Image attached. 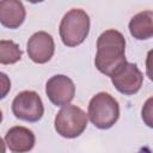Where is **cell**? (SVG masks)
Wrapping results in <instances>:
<instances>
[{
  "instance_id": "1",
  "label": "cell",
  "mask_w": 153,
  "mask_h": 153,
  "mask_svg": "<svg viewBox=\"0 0 153 153\" xmlns=\"http://www.w3.org/2000/svg\"><path fill=\"white\" fill-rule=\"evenodd\" d=\"M126 61L124 36L115 29L102 32L97 39V53L94 57L97 69L111 76Z\"/></svg>"
},
{
  "instance_id": "2",
  "label": "cell",
  "mask_w": 153,
  "mask_h": 153,
  "mask_svg": "<svg viewBox=\"0 0 153 153\" xmlns=\"http://www.w3.org/2000/svg\"><path fill=\"white\" fill-rule=\"evenodd\" d=\"M60 37L65 45L76 47L80 45L90 32V17L81 8L69 10L61 19Z\"/></svg>"
},
{
  "instance_id": "3",
  "label": "cell",
  "mask_w": 153,
  "mask_h": 153,
  "mask_svg": "<svg viewBox=\"0 0 153 153\" xmlns=\"http://www.w3.org/2000/svg\"><path fill=\"white\" fill-rule=\"evenodd\" d=\"M87 117L98 129H109L120 117L118 102L110 93L99 92L88 103Z\"/></svg>"
},
{
  "instance_id": "4",
  "label": "cell",
  "mask_w": 153,
  "mask_h": 153,
  "mask_svg": "<svg viewBox=\"0 0 153 153\" xmlns=\"http://www.w3.org/2000/svg\"><path fill=\"white\" fill-rule=\"evenodd\" d=\"M88 117L86 112L72 104L63 105L56 114L54 127L56 133L66 139H74L80 136L87 127Z\"/></svg>"
},
{
  "instance_id": "5",
  "label": "cell",
  "mask_w": 153,
  "mask_h": 153,
  "mask_svg": "<svg viewBox=\"0 0 153 153\" xmlns=\"http://www.w3.org/2000/svg\"><path fill=\"white\" fill-rule=\"evenodd\" d=\"M13 115L25 122H37L44 114L43 102L39 94L35 91H22L12 102Z\"/></svg>"
},
{
  "instance_id": "6",
  "label": "cell",
  "mask_w": 153,
  "mask_h": 153,
  "mask_svg": "<svg viewBox=\"0 0 153 153\" xmlns=\"http://www.w3.org/2000/svg\"><path fill=\"white\" fill-rule=\"evenodd\" d=\"M110 78L115 88L126 96H131L139 92L143 81L142 72L137 66L127 61Z\"/></svg>"
},
{
  "instance_id": "7",
  "label": "cell",
  "mask_w": 153,
  "mask_h": 153,
  "mask_svg": "<svg viewBox=\"0 0 153 153\" xmlns=\"http://www.w3.org/2000/svg\"><path fill=\"white\" fill-rule=\"evenodd\" d=\"M45 93L54 105L63 106L73 100L75 94V85L67 75L56 74L47 81Z\"/></svg>"
},
{
  "instance_id": "8",
  "label": "cell",
  "mask_w": 153,
  "mask_h": 153,
  "mask_svg": "<svg viewBox=\"0 0 153 153\" xmlns=\"http://www.w3.org/2000/svg\"><path fill=\"white\" fill-rule=\"evenodd\" d=\"M26 51L35 63H47L55 51V43L51 35L45 31L35 32L27 41Z\"/></svg>"
},
{
  "instance_id": "9",
  "label": "cell",
  "mask_w": 153,
  "mask_h": 153,
  "mask_svg": "<svg viewBox=\"0 0 153 153\" xmlns=\"http://www.w3.org/2000/svg\"><path fill=\"white\" fill-rule=\"evenodd\" d=\"M35 134L26 127L16 126L7 130L5 135V143L13 153L29 152L35 146Z\"/></svg>"
},
{
  "instance_id": "10",
  "label": "cell",
  "mask_w": 153,
  "mask_h": 153,
  "mask_svg": "<svg viewBox=\"0 0 153 153\" xmlns=\"http://www.w3.org/2000/svg\"><path fill=\"white\" fill-rule=\"evenodd\" d=\"M26 11L20 0H0V24L7 29H18L25 20Z\"/></svg>"
},
{
  "instance_id": "11",
  "label": "cell",
  "mask_w": 153,
  "mask_h": 153,
  "mask_svg": "<svg viewBox=\"0 0 153 153\" xmlns=\"http://www.w3.org/2000/svg\"><path fill=\"white\" fill-rule=\"evenodd\" d=\"M130 35L139 39H148L153 36V12L151 10L136 13L129 22Z\"/></svg>"
},
{
  "instance_id": "12",
  "label": "cell",
  "mask_w": 153,
  "mask_h": 153,
  "mask_svg": "<svg viewBox=\"0 0 153 153\" xmlns=\"http://www.w3.org/2000/svg\"><path fill=\"white\" fill-rule=\"evenodd\" d=\"M22 50L19 45L11 39H0V63L13 65L22 59Z\"/></svg>"
},
{
  "instance_id": "13",
  "label": "cell",
  "mask_w": 153,
  "mask_h": 153,
  "mask_svg": "<svg viewBox=\"0 0 153 153\" xmlns=\"http://www.w3.org/2000/svg\"><path fill=\"white\" fill-rule=\"evenodd\" d=\"M11 91V80L7 74L0 72V99H4Z\"/></svg>"
},
{
  "instance_id": "14",
  "label": "cell",
  "mask_w": 153,
  "mask_h": 153,
  "mask_svg": "<svg viewBox=\"0 0 153 153\" xmlns=\"http://www.w3.org/2000/svg\"><path fill=\"white\" fill-rule=\"evenodd\" d=\"M142 120L146 122L148 127H153L152 124V98H148L142 108Z\"/></svg>"
},
{
  "instance_id": "15",
  "label": "cell",
  "mask_w": 153,
  "mask_h": 153,
  "mask_svg": "<svg viewBox=\"0 0 153 153\" xmlns=\"http://www.w3.org/2000/svg\"><path fill=\"white\" fill-rule=\"evenodd\" d=\"M6 152V143L5 141L0 137V153H5Z\"/></svg>"
},
{
  "instance_id": "16",
  "label": "cell",
  "mask_w": 153,
  "mask_h": 153,
  "mask_svg": "<svg viewBox=\"0 0 153 153\" xmlns=\"http://www.w3.org/2000/svg\"><path fill=\"white\" fill-rule=\"evenodd\" d=\"M27 2H31V4H38V2H42L44 0H26Z\"/></svg>"
},
{
  "instance_id": "17",
  "label": "cell",
  "mask_w": 153,
  "mask_h": 153,
  "mask_svg": "<svg viewBox=\"0 0 153 153\" xmlns=\"http://www.w3.org/2000/svg\"><path fill=\"white\" fill-rule=\"evenodd\" d=\"M1 121H2V111L0 110V123H1Z\"/></svg>"
}]
</instances>
